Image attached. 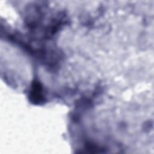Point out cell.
<instances>
[{"label": "cell", "mask_w": 154, "mask_h": 154, "mask_svg": "<svg viewBox=\"0 0 154 154\" xmlns=\"http://www.w3.org/2000/svg\"><path fill=\"white\" fill-rule=\"evenodd\" d=\"M31 97H32L31 100L34 103H39L43 100V98L42 96V90L39 82H34L33 83Z\"/></svg>", "instance_id": "6da1fadb"}]
</instances>
